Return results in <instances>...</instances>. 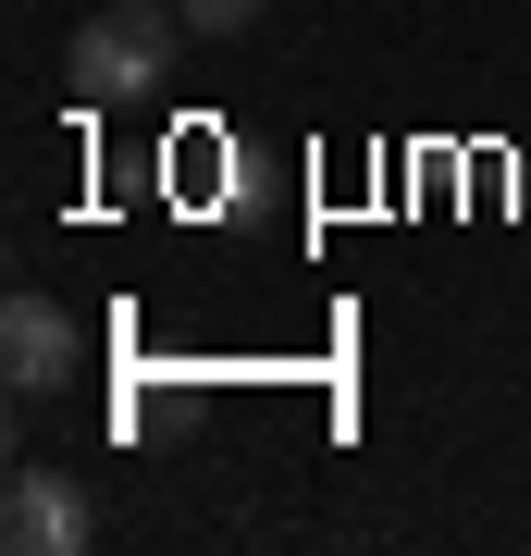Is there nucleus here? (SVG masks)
<instances>
[{"label": "nucleus", "mask_w": 531, "mask_h": 556, "mask_svg": "<svg viewBox=\"0 0 531 556\" xmlns=\"http://www.w3.org/2000/svg\"><path fill=\"white\" fill-rule=\"evenodd\" d=\"M174 25H186V13H161V0H112V13H87L75 38H62V87H75L87 112L149 100V87L174 75Z\"/></svg>", "instance_id": "1"}, {"label": "nucleus", "mask_w": 531, "mask_h": 556, "mask_svg": "<svg viewBox=\"0 0 531 556\" xmlns=\"http://www.w3.org/2000/svg\"><path fill=\"white\" fill-rule=\"evenodd\" d=\"M87 532H99L87 482H62V470H13V482H0V544H13V556H75Z\"/></svg>", "instance_id": "2"}, {"label": "nucleus", "mask_w": 531, "mask_h": 556, "mask_svg": "<svg viewBox=\"0 0 531 556\" xmlns=\"http://www.w3.org/2000/svg\"><path fill=\"white\" fill-rule=\"evenodd\" d=\"M0 371H13L25 396L75 383V309H62V298H13V309H0Z\"/></svg>", "instance_id": "3"}, {"label": "nucleus", "mask_w": 531, "mask_h": 556, "mask_svg": "<svg viewBox=\"0 0 531 556\" xmlns=\"http://www.w3.org/2000/svg\"><path fill=\"white\" fill-rule=\"evenodd\" d=\"M174 13H186V38H248L260 0H174Z\"/></svg>", "instance_id": "4"}]
</instances>
